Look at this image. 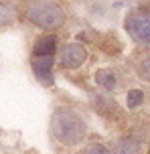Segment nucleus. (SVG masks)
<instances>
[{
  "mask_svg": "<svg viewBox=\"0 0 150 154\" xmlns=\"http://www.w3.org/2000/svg\"><path fill=\"white\" fill-rule=\"evenodd\" d=\"M12 18H14V8L10 6V4L0 2V26H2V24L12 23Z\"/></svg>",
  "mask_w": 150,
  "mask_h": 154,
  "instance_id": "8",
  "label": "nucleus"
},
{
  "mask_svg": "<svg viewBox=\"0 0 150 154\" xmlns=\"http://www.w3.org/2000/svg\"><path fill=\"white\" fill-rule=\"evenodd\" d=\"M81 154H110V150L106 146H102V144H91V146H87Z\"/></svg>",
  "mask_w": 150,
  "mask_h": 154,
  "instance_id": "11",
  "label": "nucleus"
},
{
  "mask_svg": "<svg viewBox=\"0 0 150 154\" xmlns=\"http://www.w3.org/2000/svg\"><path fill=\"white\" fill-rule=\"evenodd\" d=\"M112 154H140V146L134 140H120Z\"/></svg>",
  "mask_w": 150,
  "mask_h": 154,
  "instance_id": "7",
  "label": "nucleus"
},
{
  "mask_svg": "<svg viewBox=\"0 0 150 154\" xmlns=\"http://www.w3.org/2000/svg\"><path fill=\"white\" fill-rule=\"evenodd\" d=\"M53 132H55V136L63 144L71 146V144H79L81 140L85 138L87 126L75 112H71V109H59L53 116Z\"/></svg>",
  "mask_w": 150,
  "mask_h": 154,
  "instance_id": "1",
  "label": "nucleus"
},
{
  "mask_svg": "<svg viewBox=\"0 0 150 154\" xmlns=\"http://www.w3.org/2000/svg\"><path fill=\"white\" fill-rule=\"evenodd\" d=\"M85 59H87V51L81 45H77V43L65 45L61 55H59L61 67H65V69H77L79 65H83Z\"/></svg>",
  "mask_w": 150,
  "mask_h": 154,
  "instance_id": "4",
  "label": "nucleus"
},
{
  "mask_svg": "<svg viewBox=\"0 0 150 154\" xmlns=\"http://www.w3.org/2000/svg\"><path fill=\"white\" fill-rule=\"evenodd\" d=\"M140 75H142V79H150V57L140 63Z\"/></svg>",
  "mask_w": 150,
  "mask_h": 154,
  "instance_id": "12",
  "label": "nucleus"
},
{
  "mask_svg": "<svg viewBox=\"0 0 150 154\" xmlns=\"http://www.w3.org/2000/svg\"><path fill=\"white\" fill-rule=\"evenodd\" d=\"M32 67H35V75L39 77L41 83H53V57H35Z\"/></svg>",
  "mask_w": 150,
  "mask_h": 154,
  "instance_id": "5",
  "label": "nucleus"
},
{
  "mask_svg": "<svg viewBox=\"0 0 150 154\" xmlns=\"http://www.w3.org/2000/svg\"><path fill=\"white\" fill-rule=\"evenodd\" d=\"M142 100H144V93L140 91V89H132V91H128L126 103H128V108H130V109H134L136 106H140V103H142Z\"/></svg>",
  "mask_w": 150,
  "mask_h": 154,
  "instance_id": "10",
  "label": "nucleus"
},
{
  "mask_svg": "<svg viewBox=\"0 0 150 154\" xmlns=\"http://www.w3.org/2000/svg\"><path fill=\"white\" fill-rule=\"evenodd\" d=\"M26 16L32 24H37L41 29H57L65 20L63 8L55 4L53 0H35L26 8Z\"/></svg>",
  "mask_w": 150,
  "mask_h": 154,
  "instance_id": "2",
  "label": "nucleus"
},
{
  "mask_svg": "<svg viewBox=\"0 0 150 154\" xmlns=\"http://www.w3.org/2000/svg\"><path fill=\"white\" fill-rule=\"evenodd\" d=\"M57 49V37L55 35H47V37H41L35 45V57H53Z\"/></svg>",
  "mask_w": 150,
  "mask_h": 154,
  "instance_id": "6",
  "label": "nucleus"
},
{
  "mask_svg": "<svg viewBox=\"0 0 150 154\" xmlns=\"http://www.w3.org/2000/svg\"><path fill=\"white\" fill-rule=\"evenodd\" d=\"M126 29L138 43L150 45V10H138L128 16Z\"/></svg>",
  "mask_w": 150,
  "mask_h": 154,
  "instance_id": "3",
  "label": "nucleus"
},
{
  "mask_svg": "<svg viewBox=\"0 0 150 154\" xmlns=\"http://www.w3.org/2000/svg\"><path fill=\"white\" fill-rule=\"evenodd\" d=\"M97 83L103 85L106 89H114V85H116V77L112 75L110 71H99V73H97Z\"/></svg>",
  "mask_w": 150,
  "mask_h": 154,
  "instance_id": "9",
  "label": "nucleus"
}]
</instances>
